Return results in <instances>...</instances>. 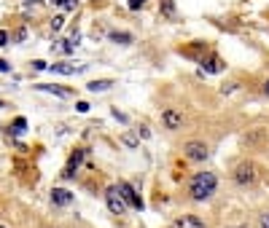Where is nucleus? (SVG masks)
Here are the masks:
<instances>
[{
  "instance_id": "nucleus-25",
  "label": "nucleus",
  "mask_w": 269,
  "mask_h": 228,
  "mask_svg": "<svg viewBox=\"0 0 269 228\" xmlns=\"http://www.w3.org/2000/svg\"><path fill=\"white\" fill-rule=\"evenodd\" d=\"M8 70H11V64H8V62H3V59H0V73H8Z\"/></svg>"
},
{
  "instance_id": "nucleus-14",
  "label": "nucleus",
  "mask_w": 269,
  "mask_h": 228,
  "mask_svg": "<svg viewBox=\"0 0 269 228\" xmlns=\"http://www.w3.org/2000/svg\"><path fill=\"white\" fill-rule=\"evenodd\" d=\"M202 64H205V68H202V73H221V70H224V62H221L218 56H213L210 62H202Z\"/></svg>"
},
{
  "instance_id": "nucleus-31",
  "label": "nucleus",
  "mask_w": 269,
  "mask_h": 228,
  "mask_svg": "<svg viewBox=\"0 0 269 228\" xmlns=\"http://www.w3.org/2000/svg\"><path fill=\"white\" fill-rule=\"evenodd\" d=\"M0 228H3V225H0Z\"/></svg>"
},
{
  "instance_id": "nucleus-12",
  "label": "nucleus",
  "mask_w": 269,
  "mask_h": 228,
  "mask_svg": "<svg viewBox=\"0 0 269 228\" xmlns=\"http://www.w3.org/2000/svg\"><path fill=\"white\" fill-rule=\"evenodd\" d=\"M111 86H113V81H111V78H100V81H92V83H89V86H86V89L97 94V91H108Z\"/></svg>"
},
{
  "instance_id": "nucleus-2",
  "label": "nucleus",
  "mask_w": 269,
  "mask_h": 228,
  "mask_svg": "<svg viewBox=\"0 0 269 228\" xmlns=\"http://www.w3.org/2000/svg\"><path fill=\"white\" fill-rule=\"evenodd\" d=\"M256 177H258V172H256V164H253V161H243V164H237L234 180H237L239 185H253Z\"/></svg>"
},
{
  "instance_id": "nucleus-3",
  "label": "nucleus",
  "mask_w": 269,
  "mask_h": 228,
  "mask_svg": "<svg viewBox=\"0 0 269 228\" xmlns=\"http://www.w3.org/2000/svg\"><path fill=\"white\" fill-rule=\"evenodd\" d=\"M105 202H108V210H111L113 215H124V212L129 210L127 202H124V196L119 193V188H116V185H111L108 191H105Z\"/></svg>"
},
{
  "instance_id": "nucleus-21",
  "label": "nucleus",
  "mask_w": 269,
  "mask_h": 228,
  "mask_svg": "<svg viewBox=\"0 0 269 228\" xmlns=\"http://www.w3.org/2000/svg\"><path fill=\"white\" fill-rule=\"evenodd\" d=\"M8 41H11V35H8L6 30H0V46H8Z\"/></svg>"
},
{
  "instance_id": "nucleus-16",
  "label": "nucleus",
  "mask_w": 269,
  "mask_h": 228,
  "mask_svg": "<svg viewBox=\"0 0 269 228\" xmlns=\"http://www.w3.org/2000/svg\"><path fill=\"white\" fill-rule=\"evenodd\" d=\"M54 3L60 6V8H65V11H70V8L78 6V0H54Z\"/></svg>"
},
{
  "instance_id": "nucleus-9",
  "label": "nucleus",
  "mask_w": 269,
  "mask_h": 228,
  "mask_svg": "<svg viewBox=\"0 0 269 228\" xmlns=\"http://www.w3.org/2000/svg\"><path fill=\"white\" fill-rule=\"evenodd\" d=\"M170 228H205V223H202L199 217H194V215H186V217H178Z\"/></svg>"
},
{
  "instance_id": "nucleus-29",
  "label": "nucleus",
  "mask_w": 269,
  "mask_h": 228,
  "mask_svg": "<svg viewBox=\"0 0 269 228\" xmlns=\"http://www.w3.org/2000/svg\"><path fill=\"white\" fill-rule=\"evenodd\" d=\"M38 3H41V0H27V6H38Z\"/></svg>"
},
{
  "instance_id": "nucleus-15",
  "label": "nucleus",
  "mask_w": 269,
  "mask_h": 228,
  "mask_svg": "<svg viewBox=\"0 0 269 228\" xmlns=\"http://www.w3.org/2000/svg\"><path fill=\"white\" fill-rule=\"evenodd\" d=\"M111 41L127 46V43H132V35H129V32H111Z\"/></svg>"
},
{
  "instance_id": "nucleus-7",
  "label": "nucleus",
  "mask_w": 269,
  "mask_h": 228,
  "mask_svg": "<svg viewBox=\"0 0 269 228\" xmlns=\"http://www.w3.org/2000/svg\"><path fill=\"white\" fill-rule=\"evenodd\" d=\"M162 123H165L167 129H183V113L175 110V108H167L165 113H162Z\"/></svg>"
},
{
  "instance_id": "nucleus-28",
  "label": "nucleus",
  "mask_w": 269,
  "mask_h": 228,
  "mask_svg": "<svg viewBox=\"0 0 269 228\" xmlns=\"http://www.w3.org/2000/svg\"><path fill=\"white\" fill-rule=\"evenodd\" d=\"M261 91H264V97H269V78L264 81V89H261Z\"/></svg>"
},
{
  "instance_id": "nucleus-26",
  "label": "nucleus",
  "mask_w": 269,
  "mask_h": 228,
  "mask_svg": "<svg viewBox=\"0 0 269 228\" xmlns=\"http://www.w3.org/2000/svg\"><path fill=\"white\" fill-rule=\"evenodd\" d=\"M165 14L172 16V3H170V0H165Z\"/></svg>"
},
{
  "instance_id": "nucleus-18",
  "label": "nucleus",
  "mask_w": 269,
  "mask_h": 228,
  "mask_svg": "<svg viewBox=\"0 0 269 228\" xmlns=\"http://www.w3.org/2000/svg\"><path fill=\"white\" fill-rule=\"evenodd\" d=\"M121 140H124V145H129V148H138V140H134L132 135H124Z\"/></svg>"
},
{
  "instance_id": "nucleus-8",
  "label": "nucleus",
  "mask_w": 269,
  "mask_h": 228,
  "mask_svg": "<svg viewBox=\"0 0 269 228\" xmlns=\"http://www.w3.org/2000/svg\"><path fill=\"white\" fill-rule=\"evenodd\" d=\"M51 204L54 207H70L73 204V193L65 191V188H54L51 191Z\"/></svg>"
},
{
  "instance_id": "nucleus-11",
  "label": "nucleus",
  "mask_w": 269,
  "mask_h": 228,
  "mask_svg": "<svg viewBox=\"0 0 269 228\" xmlns=\"http://www.w3.org/2000/svg\"><path fill=\"white\" fill-rule=\"evenodd\" d=\"M35 89H41V91H49V94H57V97H70V89H62V86H49V83H38Z\"/></svg>"
},
{
  "instance_id": "nucleus-17",
  "label": "nucleus",
  "mask_w": 269,
  "mask_h": 228,
  "mask_svg": "<svg viewBox=\"0 0 269 228\" xmlns=\"http://www.w3.org/2000/svg\"><path fill=\"white\" fill-rule=\"evenodd\" d=\"M24 129H27V121H24V118H16V121H14V132L19 135V132H24Z\"/></svg>"
},
{
  "instance_id": "nucleus-4",
  "label": "nucleus",
  "mask_w": 269,
  "mask_h": 228,
  "mask_svg": "<svg viewBox=\"0 0 269 228\" xmlns=\"http://www.w3.org/2000/svg\"><path fill=\"white\" fill-rule=\"evenodd\" d=\"M245 142L251 148H261L269 142V129L266 126H253V129H248L245 132Z\"/></svg>"
},
{
  "instance_id": "nucleus-6",
  "label": "nucleus",
  "mask_w": 269,
  "mask_h": 228,
  "mask_svg": "<svg viewBox=\"0 0 269 228\" xmlns=\"http://www.w3.org/2000/svg\"><path fill=\"white\" fill-rule=\"evenodd\" d=\"M119 193L124 196V202H127V207H132V210H143V199L134 193V188L129 183H119Z\"/></svg>"
},
{
  "instance_id": "nucleus-27",
  "label": "nucleus",
  "mask_w": 269,
  "mask_h": 228,
  "mask_svg": "<svg viewBox=\"0 0 269 228\" xmlns=\"http://www.w3.org/2000/svg\"><path fill=\"white\" fill-rule=\"evenodd\" d=\"M261 228H269V212L261 215Z\"/></svg>"
},
{
  "instance_id": "nucleus-30",
  "label": "nucleus",
  "mask_w": 269,
  "mask_h": 228,
  "mask_svg": "<svg viewBox=\"0 0 269 228\" xmlns=\"http://www.w3.org/2000/svg\"><path fill=\"white\" fill-rule=\"evenodd\" d=\"M0 108H6V105H3V102H0Z\"/></svg>"
},
{
  "instance_id": "nucleus-20",
  "label": "nucleus",
  "mask_w": 269,
  "mask_h": 228,
  "mask_svg": "<svg viewBox=\"0 0 269 228\" xmlns=\"http://www.w3.org/2000/svg\"><path fill=\"white\" fill-rule=\"evenodd\" d=\"M143 6H146V0H129V8H132V11H138V8H143Z\"/></svg>"
},
{
  "instance_id": "nucleus-24",
  "label": "nucleus",
  "mask_w": 269,
  "mask_h": 228,
  "mask_svg": "<svg viewBox=\"0 0 269 228\" xmlns=\"http://www.w3.org/2000/svg\"><path fill=\"white\" fill-rule=\"evenodd\" d=\"M78 113H89V102H78Z\"/></svg>"
},
{
  "instance_id": "nucleus-10",
  "label": "nucleus",
  "mask_w": 269,
  "mask_h": 228,
  "mask_svg": "<svg viewBox=\"0 0 269 228\" xmlns=\"http://www.w3.org/2000/svg\"><path fill=\"white\" fill-rule=\"evenodd\" d=\"M81 158H84V150H75V153L70 156V164L65 167V172H62V177H73L75 175V167L81 164Z\"/></svg>"
},
{
  "instance_id": "nucleus-13",
  "label": "nucleus",
  "mask_w": 269,
  "mask_h": 228,
  "mask_svg": "<svg viewBox=\"0 0 269 228\" xmlns=\"http://www.w3.org/2000/svg\"><path fill=\"white\" fill-rule=\"evenodd\" d=\"M51 70L54 73H62V75H73V73H81V70H86V64H81V68H73V64H51Z\"/></svg>"
},
{
  "instance_id": "nucleus-19",
  "label": "nucleus",
  "mask_w": 269,
  "mask_h": 228,
  "mask_svg": "<svg viewBox=\"0 0 269 228\" xmlns=\"http://www.w3.org/2000/svg\"><path fill=\"white\" fill-rule=\"evenodd\" d=\"M62 24H65L62 16H54V19H51V27H54V30H62Z\"/></svg>"
},
{
  "instance_id": "nucleus-5",
  "label": "nucleus",
  "mask_w": 269,
  "mask_h": 228,
  "mask_svg": "<svg viewBox=\"0 0 269 228\" xmlns=\"http://www.w3.org/2000/svg\"><path fill=\"white\" fill-rule=\"evenodd\" d=\"M183 153H186V158H191V161H205V158L210 156V150H207V145H205V142L191 140V142H186Z\"/></svg>"
},
{
  "instance_id": "nucleus-23",
  "label": "nucleus",
  "mask_w": 269,
  "mask_h": 228,
  "mask_svg": "<svg viewBox=\"0 0 269 228\" xmlns=\"http://www.w3.org/2000/svg\"><path fill=\"white\" fill-rule=\"evenodd\" d=\"M24 38H27V30H19V32L14 35V41H24Z\"/></svg>"
},
{
  "instance_id": "nucleus-1",
  "label": "nucleus",
  "mask_w": 269,
  "mask_h": 228,
  "mask_svg": "<svg viewBox=\"0 0 269 228\" xmlns=\"http://www.w3.org/2000/svg\"><path fill=\"white\" fill-rule=\"evenodd\" d=\"M216 185H218V180H216L213 172H197L189 183V193L194 202H207V199L216 193Z\"/></svg>"
},
{
  "instance_id": "nucleus-22",
  "label": "nucleus",
  "mask_w": 269,
  "mask_h": 228,
  "mask_svg": "<svg viewBox=\"0 0 269 228\" xmlns=\"http://www.w3.org/2000/svg\"><path fill=\"white\" fill-rule=\"evenodd\" d=\"M33 68H35V70H46V68H49V64H46V62H41V59H38V62H33Z\"/></svg>"
}]
</instances>
